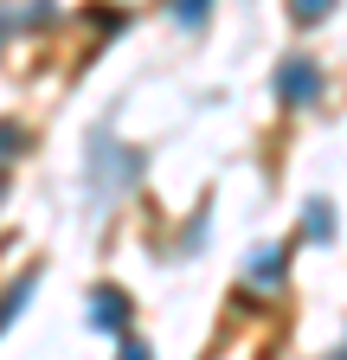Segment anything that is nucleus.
<instances>
[{
    "label": "nucleus",
    "mask_w": 347,
    "mask_h": 360,
    "mask_svg": "<svg viewBox=\"0 0 347 360\" xmlns=\"http://www.w3.org/2000/svg\"><path fill=\"white\" fill-rule=\"evenodd\" d=\"M277 97H283V103H315V97H322V71H315L309 58H289V65L277 71Z\"/></svg>",
    "instance_id": "obj_1"
},
{
    "label": "nucleus",
    "mask_w": 347,
    "mask_h": 360,
    "mask_svg": "<svg viewBox=\"0 0 347 360\" xmlns=\"http://www.w3.org/2000/svg\"><path fill=\"white\" fill-rule=\"evenodd\" d=\"M91 322H97V328H122V322H129V296H122V290H97V296H91Z\"/></svg>",
    "instance_id": "obj_2"
},
{
    "label": "nucleus",
    "mask_w": 347,
    "mask_h": 360,
    "mask_svg": "<svg viewBox=\"0 0 347 360\" xmlns=\"http://www.w3.org/2000/svg\"><path fill=\"white\" fill-rule=\"evenodd\" d=\"M251 283H264V290H277V283H283V251H277V245L251 257Z\"/></svg>",
    "instance_id": "obj_3"
},
{
    "label": "nucleus",
    "mask_w": 347,
    "mask_h": 360,
    "mask_svg": "<svg viewBox=\"0 0 347 360\" xmlns=\"http://www.w3.org/2000/svg\"><path fill=\"white\" fill-rule=\"evenodd\" d=\"M309 238H334V219H328V206H309Z\"/></svg>",
    "instance_id": "obj_4"
},
{
    "label": "nucleus",
    "mask_w": 347,
    "mask_h": 360,
    "mask_svg": "<svg viewBox=\"0 0 347 360\" xmlns=\"http://www.w3.org/2000/svg\"><path fill=\"white\" fill-rule=\"evenodd\" d=\"M26 148V129H13V122H0V155H20Z\"/></svg>",
    "instance_id": "obj_5"
},
{
    "label": "nucleus",
    "mask_w": 347,
    "mask_h": 360,
    "mask_svg": "<svg viewBox=\"0 0 347 360\" xmlns=\"http://www.w3.org/2000/svg\"><path fill=\"white\" fill-rule=\"evenodd\" d=\"M122 360H148V347H142V341H129V347H122Z\"/></svg>",
    "instance_id": "obj_6"
},
{
    "label": "nucleus",
    "mask_w": 347,
    "mask_h": 360,
    "mask_svg": "<svg viewBox=\"0 0 347 360\" xmlns=\"http://www.w3.org/2000/svg\"><path fill=\"white\" fill-rule=\"evenodd\" d=\"M0 193H7V187H0Z\"/></svg>",
    "instance_id": "obj_7"
}]
</instances>
